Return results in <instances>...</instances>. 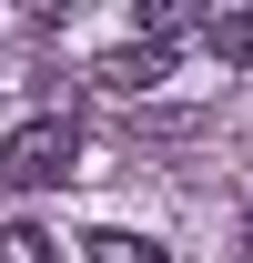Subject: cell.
Instances as JSON below:
<instances>
[{
  "label": "cell",
  "mask_w": 253,
  "mask_h": 263,
  "mask_svg": "<svg viewBox=\"0 0 253 263\" xmlns=\"http://www.w3.org/2000/svg\"><path fill=\"white\" fill-rule=\"evenodd\" d=\"M243 263H253V253H243Z\"/></svg>",
  "instance_id": "8992f818"
},
{
  "label": "cell",
  "mask_w": 253,
  "mask_h": 263,
  "mask_svg": "<svg viewBox=\"0 0 253 263\" xmlns=\"http://www.w3.org/2000/svg\"><path fill=\"white\" fill-rule=\"evenodd\" d=\"M92 243V263H172L162 243H142V233H81Z\"/></svg>",
  "instance_id": "5b68a950"
},
{
  "label": "cell",
  "mask_w": 253,
  "mask_h": 263,
  "mask_svg": "<svg viewBox=\"0 0 253 263\" xmlns=\"http://www.w3.org/2000/svg\"><path fill=\"white\" fill-rule=\"evenodd\" d=\"M71 172H81V132H71L61 111H41V122H21L0 142V182H10V193H51Z\"/></svg>",
  "instance_id": "6da1fadb"
},
{
  "label": "cell",
  "mask_w": 253,
  "mask_h": 263,
  "mask_svg": "<svg viewBox=\"0 0 253 263\" xmlns=\"http://www.w3.org/2000/svg\"><path fill=\"white\" fill-rule=\"evenodd\" d=\"M92 81H101V91H162V81H172V41H152V31H142V41H122V51H101V61H92Z\"/></svg>",
  "instance_id": "7a4b0ae2"
},
{
  "label": "cell",
  "mask_w": 253,
  "mask_h": 263,
  "mask_svg": "<svg viewBox=\"0 0 253 263\" xmlns=\"http://www.w3.org/2000/svg\"><path fill=\"white\" fill-rule=\"evenodd\" d=\"M0 263H61V243L41 223H0Z\"/></svg>",
  "instance_id": "277c9868"
},
{
  "label": "cell",
  "mask_w": 253,
  "mask_h": 263,
  "mask_svg": "<svg viewBox=\"0 0 253 263\" xmlns=\"http://www.w3.org/2000/svg\"><path fill=\"white\" fill-rule=\"evenodd\" d=\"M203 51L233 61V71H253V10H213V21H203Z\"/></svg>",
  "instance_id": "3957f363"
}]
</instances>
